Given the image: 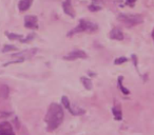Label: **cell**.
Listing matches in <instances>:
<instances>
[{"mask_svg": "<svg viewBox=\"0 0 154 135\" xmlns=\"http://www.w3.org/2000/svg\"><path fill=\"white\" fill-rule=\"evenodd\" d=\"M63 117H64V113L61 106L58 105V103H51L45 118L48 126V130L49 131L56 130L62 124Z\"/></svg>", "mask_w": 154, "mask_h": 135, "instance_id": "obj_1", "label": "cell"}, {"mask_svg": "<svg viewBox=\"0 0 154 135\" xmlns=\"http://www.w3.org/2000/svg\"><path fill=\"white\" fill-rule=\"evenodd\" d=\"M97 31V24L93 23V22L89 21L86 19H82L78 23V26L76 28H74L72 31L68 33V36H73L75 34H78V33H82V32H95Z\"/></svg>", "mask_w": 154, "mask_h": 135, "instance_id": "obj_2", "label": "cell"}, {"mask_svg": "<svg viewBox=\"0 0 154 135\" xmlns=\"http://www.w3.org/2000/svg\"><path fill=\"white\" fill-rule=\"evenodd\" d=\"M118 20L125 23L127 26H134L143 22V17L135 14H120L118 15Z\"/></svg>", "mask_w": 154, "mask_h": 135, "instance_id": "obj_3", "label": "cell"}, {"mask_svg": "<svg viewBox=\"0 0 154 135\" xmlns=\"http://www.w3.org/2000/svg\"><path fill=\"white\" fill-rule=\"evenodd\" d=\"M87 58V54L85 53L82 50H75V51H72L63 57V59L66 60H75V59H85Z\"/></svg>", "mask_w": 154, "mask_h": 135, "instance_id": "obj_4", "label": "cell"}, {"mask_svg": "<svg viewBox=\"0 0 154 135\" xmlns=\"http://www.w3.org/2000/svg\"><path fill=\"white\" fill-rule=\"evenodd\" d=\"M24 26L28 29H38V18L34 15H28L24 17Z\"/></svg>", "mask_w": 154, "mask_h": 135, "instance_id": "obj_5", "label": "cell"}, {"mask_svg": "<svg viewBox=\"0 0 154 135\" xmlns=\"http://www.w3.org/2000/svg\"><path fill=\"white\" fill-rule=\"evenodd\" d=\"M0 135H14L12 127L9 122L5 121L0 124Z\"/></svg>", "mask_w": 154, "mask_h": 135, "instance_id": "obj_6", "label": "cell"}, {"mask_svg": "<svg viewBox=\"0 0 154 135\" xmlns=\"http://www.w3.org/2000/svg\"><path fill=\"white\" fill-rule=\"evenodd\" d=\"M109 36L110 38L114 39V40H122L124 39V33L119 28H114L113 30H111Z\"/></svg>", "mask_w": 154, "mask_h": 135, "instance_id": "obj_7", "label": "cell"}, {"mask_svg": "<svg viewBox=\"0 0 154 135\" xmlns=\"http://www.w3.org/2000/svg\"><path fill=\"white\" fill-rule=\"evenodd\" d=\"M33 3V0H20L18 3V9L20 12H26L31 8Z\"/></svg>", "mask_w": 154, "mask_h": 135, "instance_id": "obj_8", "label": "cell"}, {"mask_svg": "<svg viewBox=\"0 0 154 135\" xmlns=\"http://www.w3.org/2000/svg\"><path fill=\"white\" fill-rule=\"evenodd\" d=\"M62 8H63V11L66 15H70V16H72V17L75 16V13H74V11H73V8H72V5H71L70 0H66V1L62 3Z\"/></svg>", "mask_w": 154, "mask_h": 135, "instance_id": "obj_9", "label": "cell"}, {"mask_svg": "<svg viewBox=\"0 0 154 135\" xmlns=\"http://www.w3.org/2000/svg\"><path fill=\"white\" fill-rule=\"evenodd\" d=\"M112 113H113V115H114V117H115L116 120H122V110H120V108L118 107V106L112 108Z\"/></svg>", "mask_w": 154, "mask_h": 135, "instance_id": "obj_10", "label": "cell"}, {"mask_svg": "<svg viewBox=\"0 0 154 135\" xmlns=\"http://www.w3.org/2000/svg\"><path fill=\"white\" fill-rule=\"evenodd\" d=\"M80 80H82V84H84V87L87 89V90H92V81H91V79L90 78H88V77H84L82 76V78H80Z\"/></svg>", "mask_w": 154, "mask_h": 135, "instance_id": "obj_11", "label": "cell"}, {"mask_svg": "<svg viewBox=\"0 0 154 135\" xmlns=\"http://www.w3.org/2000/svg\"><path fill=\"white\" fill-rule=\"evenodd\" d=\"M0 96L2 97V98H7L9 96V88H8V86L2 84V86L0 87Z\"/></svg>", "mask_w": 154, "mask_h": 135, "instance_id": "obj_12", "label": "cell"}, {"mask_svg": "<svg viewBox=\"0 0 154 135\" xmlns=\"http://www.w3.org/2000/svg\"><path fill=\"white\" fill-rule=\"evenodd\" d=\"M8 36V38L11 39V40H20L21 41L22 39H23V37L21 36V35H17V34H14V33H5Z\"/></svg>", "mask_w": 154, "mask_h": 135, "instance_id": "obj_13", "label": "cell"}, {"mask_svg": "<svg viewBox=\"0 0 154 135\" xmlns=\"http://www.w3.org/2000/svg\"><path fill=\"white\" fill-rule=\"evenodd\" d=\"M61 103L63 105V107L68 110L69 112L71 111V101L69 100V98L66 96H62L61 97Z\"/></svg>", "mask_w": 154, "mask_h": 135, "instance_id": "obj_14", "label": "cell"}, {"mask_svg": "<svg viewBox=\"0 0 154 135\" xmlns=\"http://www.w3.org/2000/svg\"><path fill=\"white\" fill-rule=\"evenodd\" d=\"M122 77L120 76V77H118V87H119V89L122 90V92L124 93V94H126V95L130 94V91H129L128 89H126L124 86H122Z\"/></svg>", "mask_w": 154, "mask_h": 135, "instance_id": "obj_15", "label": "cell"}, {"mask_svg": "<svg viewBox=\"0 0 154 135\" xmlns=\"http://www.w3.org/2000/svg\"><path fill=\"white\" fill-rule=\"evenodd\" d=\"M17 48L14 47V45H5V48L2 49V52L3 53H7V52H10V51H16Z\"/></svg>", "mask_w": 154, "mask_h": 135, "instance_id": "obj_16", "label": "cell"}, {"mask_svg": "<svg viewBox=\"0 0 154 135\" xmlns=\"http://www.w3.org/2000/svg\"><path fill=\"white\" fill-rule=\"evenodd\" d=\"M128 61V58L127 57H119V58H116L114 63L115 64H122V63H125V62Z\"/></svg>", "mask_w": 154, "mask_h": 135, "instance_id": "obj_17", "label": "cell"}, {"mask_svg": "<svg viewBox=\"0 0 154 135\" xmlns=\"http://www.w3.org/2000/svg\"><path fill=\"white\" fill-rule=\"evenodd\" d=\"M35 38V34H31V35H29L26 38H23L21 40V42H29V41H31L32 39H34Z\"/></svg>", "mask_w": 154, "mask_h": 135, "instance_id": "obj_18", "label": "cell"}, {"mask_svg": "<svg viewBox=\"0 0 154 135\" xmlns=\"http://www.w3.org/2000/svg\"><path fill=\"white\" fill-rule=\"evenodd\" d=\"M136 2V0H127V5H130V7H133Z\"/></svg>", "mask_w": 154, "mask_h": 135, "instance_id": "obj_19", "label": "cell"}, {"mask_svg": "<svg viewBox=\"0 0 154 135\" xmlns=\"http://www.w3.org/2000/svg\"><path fill=\"white\" fill-rule=\"evenodd\" d=\"M152 37H153V40H154V30H153V32H152Z\"/></svg>", "mask_w": 154, "mask_h": 135, "instance_id": "obj_20", "label": "cell"}]
</instances>
